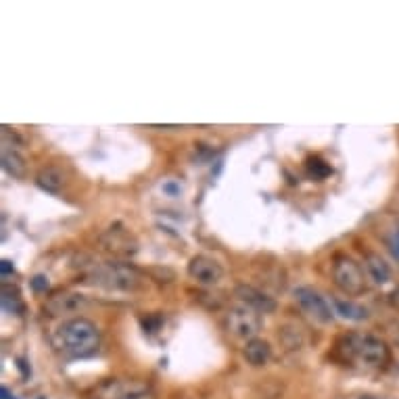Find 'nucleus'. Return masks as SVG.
<instances>
[{
    "label": "nucleus",
    "instance_id": "1",
    "mask_svg": "<svg viewBox=\"0 0 399 399\" xmlns=\"http://www.w3.org/2000/svg\"><path fill=\"white\" fill-rule=\"evenodd\" d=\"M52 343L61 354L71 357H88L98 352L100 330L86 318H74L57 328Z\"/></svg>",
    "mask_w": 399,
    "mask_h": 399
},
{
    "label": "nucleus",
    "instance_id": "2",
    "mask_svg": "<svg viewBox=\"0 0 399 399\" xmlns=\"http://www.w3.org/2000/svg\"><path fill=\"white\" fill-rule=\"evenodd\" d=\"M88 282L109 291H136L142 284V274L130 264H100L90 266Z\"/></svg>",
    "mask_w": 399,
    "mask_h": 399
},
{
    "label": "nucleus",
    "instance_id": "3",
    "mask_svg": "<svg viewBox=\"0 0 399 399\" xmlns=\"http://www.w3.org/2000/svg\"><path fill=\"white\" fill-rule=\"evenodd\" d=\"M224 326L228 335L249 343L251 339H258V332L262 330V318H260V311L241 306V308H232L226 313Z\"/></svg>",
    "mask_w": 399,
    "mask_h": 399
},
{
    "label": "nucleus",
    "instance_id": "4",
    "mask_svg": "<svg viewBox=\"0 0 399 399\" xmlns=\"http://www.w3.org/2000/svg\"><path fill=\"white\" fill-rule=\"evenodd\" d=\"M332 280L347 295H362L366 291V278L362 267L347 255H337L332 264Z\"/></svg>",
    "mask_w": 399,
    "mask_h": 399
},
{
    "label": "nucleus",
    "instance_id": "5",
    "mask_svg": "<svg viewBox=\"0 0 399 399\" xmlns=\"http://www.w3.org/2000/svg\"><path fill=\"white\" fill-rule=\"evenodd\" d=\"M98 245L105 253L113 255V258H134L138 253V241L128 228H124L122 224L111 226L109 230H105L98 238Z\"/></svg>",
    "mask_w": 399,
    "mask_h": 399
},
{
    "label": "nucleus",
    "instance_id": "6",
    "mask_svg": "<svg viewBox=\"0 0 399 399\" xmlns=\"http://www.w3.org/2000/svg\"><path fill=\"white\" fill-rule=\"evenodd\" d=\"M355 359L368 368H383L391 359L389 345L374 335H355Z\"/></svg>",
    "mask_w": 399,
    "mask_h": 399
},
{
    "label": "nucleus",
    "instance_id": "7",
    "mask_svg": "<svg viewBox=\"0 0 399 399\" xmlns=\"http://www.w3.org/2000/svg\"><path fill=\"white\" fill-rule=\"evenodd\" d=\"M295 301L301 306V310L306 311L308 316H311L313 320H318L322 324H328L335 318V313L330 310V306L326 303V299L318 291L310 289V287L295 289Z\"/></svg>",
    "mask_w": 399,
    "mask_h": 399
},
{
    "label": "nucleus",
    "instance_id": "8",
    "mask_svg": "<svg viewBox=\"0 0 399 399\" xmlns=\"http://www.w3.org/2000/svg\"><path fill=\"white\" fill-rule=\"evenodd\" d=\"M188 276L192 280H197L199 284H207V287H214L222 280L224 270L222 266L209 258V255H195L188 264Z\"/></svg>",
    "mask_w": 399,
    "mask_h": 399
},
{
    "label": "nucleus",
    "instance_id": "9",
    "mask_svg": "<svg viewBox=\"0 0 399 399\" xmlns=\"http://www.w3.org/2000/svg\"><path fill=\"white\" fill-rule=\"evenodd\" d=\"M86 306V297L82 293H74V291H57L52 293L45 301L46 316H63V313H74L80 311Z\"/></svg>",
    "mask_w": 399,
    "mask_h": 399
},
{
    "label": "nucleus",
    "instance_id": "10",
    "mask_svg": "<svg viewBox=\"0 0 399 399\" xmlns=\"http://www.w3.org/2000/svg\"><path fill=\"white\" fill-rule=\"evenodd\" d=\"M144 383L138 381H122V378H111L100 383L92 393L90 399H126L130 393H134L136 389H140Z\"/></svg>",
    "mask_w": 399,
    "mask_h": 399
},
{
    "label": "nucleus",
    "instance_id": "11",
    "mask_svg": "<svg viewBox=\"0 0 399 399\" xmlns=\"http://www.w3.org/2000/svg\"><path fill=\"white\" fill-rule=\"evenodd\" d=\"M234 293H236V297L247 306V308H251V310L255 311H264V313H272V311L276 310V301L272 299V297H267L264 291H260V289H255V287H251V284H238L236 289H234Z\"/></svg>",
    "mask_w": 399,
    "mask_h": 399
},
{
    "label": "nucleus",
    "instance_id": "12",
    "mask_svg": "<svg viewBox=\"0 0 399 399\" xmlns=\"http://www.w3.org/2000/svg\"><path fill=\"white\" fill-rule=\"evenodd\" d=\"M36 182H38V186H40L42 190L57 195V192H61L63 186L67 184V178H65V174H63L61 168H57V166H48V168H42V170L38 172Z\"/></svg>",
    "mask_w": 399,
    "mask_h": 399
},
{
    "label": "nucleus",
    "instance_id": "13",
    "mask_svg": "<svg viewBox=\"0 0 399 399\" xmlns=\"http://www.w3.org/2000/svg\"><path fill=\"white\" fill-rule=\"evenodd\" d=\"M245 359L251 364V366H255V368H260V366H266L267 362H270V357H272V347H270V343L264 341V339H251L247 345H245Z\"/></svg>",
    "mask_w": 399,
    "mask_h": 399
},
{
    "label": "nucleus",
    "instance_id": "14",
    "mask_svg": "<svg viewBox=\"0 0 399 399\" xmlns=\"http://www.w3.org/2000/svg\"><path fill=\"white\" fill-rule=\"evenodd\" d=\"M2 168L8 176L23 178L25 176V159L17 149H4L2 151Z\"/></svg>",
    "mask_w": 399,
    "mask_h": 399
},
{
    "label": "nucleus",
    "instance_id": "15",
    "mask_svg": "<svg viewBox=\"0 0 399 399\" xmlns=\"http://www.w3.org/2000/svg\"><path fill=\"white\" fill-rule=\"evenodd\" d=\"M364 262H366V267H368V272H370V276L376 284H385L389 280V276H391L389 266L378 253H366Z\"/></svg>",
    "mask_w": 399,
    "mask_h": 399
},
{
    "label": "nucleus",
    "instance_id": "16",
    "mask_svg": "<svg viewBox=\"0 0 399 399\" xmlns=\"http://www.w3.org/2000/svg\"><path fill=\"white\" fill-rule=\"evenodd\" d=\"M0 295H2V297H0V299H2V310L8 311V313H15V316L23 313L25 306H23V299H21L17 287L2 284V293H0Z\"/></svg>",
    "mask_w": 399,
    "mask_h": 399
},
{
    "label": "nucleus",
    "instance_id": "17",
    "mask_svg": "<svg viewBox=\"0 0 399 399\" xmlns=\"http://www.w3.org/2000/svg\"><path fill=\"white\" fill-rule=\"evenodd\" d=\"M335 308H337V313H341L343 318L347 320H355V322H362L368 318V310L357 306L354 301H343V299H335Z\"/></svg>",
    "mask_w": 399,
    "mask_h": 399
},
{
    "label": "nucleus",
    "instance_id": "18",
    "mask_svg": "<svg viewBox=\"0 0 399 399\" xmlns=\"http://www.w3.org/2000/svg\"><path fill=\"white\" fill-rule=\"evenodd\" d=\"M306 168H308V174L316 178V180H324V178H328L332 174V168L324 159H320V157H310L308 163H306Z\"/></svg>",
    "mask_w": 399,
    "mask_h": 399
},
{
    "label": "nucleus",
    "instance_id": "19",
    "mask_svg": "<svg viewBox=\"0 0 399 399\" xmlns=\"http://www.w3.org/2000/svg\"><path fill=\"white\" fill-rule=\"evenodd\" d=\"M142 326H144V332L149 335H155L161 326H163V316L161 313H151L142 320Z\"/></svg>",
    "mask_w": 399,
    "mask_h": 399
},
{
    "label": "nucleus",
    "instance_id": "20",
    "mask_svg": "<svg viewBox=\"0 0 399 399\" xmlns=\"http://www.w3.org/2000/svg\"><path fill=\"white\" fill-rule=\"evenodd\" d=\"M126 399H155V395H153V391H151V387L144 383L140 389H136L134 393H130Z\"/></svg>",
    "mask_w": 399,
    "mask_h": 399
},
{
    "label": "nucleus",
    "instance_id": "21",
    "mask_svg": "<svg viewBox=\"0 0 399 399\" xmlns=\"http://www.w3.org/2000/svg\"><path fill=\"white\" fill-rule=\"evenodd\" d=\"M32 289L36 291V293H46L48 291V278L46 276H34L32 278Z\"/></svg>",
    "mask_w": 399,
    "mask_h": 399
},
{
    "label": "nucleus",
    "instance_id": "22",
    "mask_svg": "<svg viewBox=\"0 0 399 399\" xmlns=\"http://www.w3.org/2000/svg\"><path fill=\"white\" fill-rule=\"evenodd\" d=\"M389 249H391V253L399 260V228L393 232V236H391V241H389Z\"/></svg>",
    "mask_w": 399,
    "mask_h": 399
},
{
    "label": "nucleus",
    "instance_id": "23",
    "mask_svg": "<svg viewBox=\"0 0 399 399\" xmlns=\"http://www.w3.org/2000/svg\"><path fill=\"white\" fill-rule=\"evenodd\" d=\"M163 192H168L170 197H178L180 195V184L178 182H166L163 184Z\"/></svg>",
    "mask_w": 399,
    "mask_h": 399
},
{
    "label": "nucleus",
    "instance_id": "24",
    "mask_svg": "<svg viewBox=\"0 0 399 399\" xmlns=\"http://www.w3.org/2000/svg\"><path fill=\"white\" fill-rule=\"evenodd\" d=\"M0 272H2V276H6V274H13L15 267H13V264H11L8 260H2V262H0Z\"/></svg>",
    "mask_w": 399,
    "mask_h": 399
},
{
    "label": "nucleus",
    "instance_id": "25",
    "mask_svg": "<svg viewBox=\"0 0 399 399\" xmlns=\"http://www.w3.org/2000/svg\"><path fill=\"white\" fill-rule=\"evenodd\" d=\"M17 366H19V370H21V372H23V374H25V376H28V374H30V368H28V366H25V362H23V359H21V357H19V359H17Z\"/></svg>",
    "mask_w": 399,
    "mask_h": 399
},
{
    "label": "nucleus",
    "instance_id": "26",
    "mask_svg": "<svg viewBox=\"0 0 399 399\" xmlns=\"http://www.w3.org/2000/svg\"><path fill=\"white\" fill-rule=\"evenodd\" d=\"M0 395H2V399H15V395H11L6 387H2V389H0Z\"/></svg>",
    "mask_w": 399,
    "mask_h": 399
},
{
    "label": "nucleus",
    "instance_id": "27",
    "mask_svg": "<svg viewBox=\"0 0 399 399\" xmlns=\"http://www.w3.org/2000/svg\"><path fill=\"white\" fill-rule=\"evenodd\" d=\"M391 332H393V339H395V343L399 345V322L395 324V326H393V330H391Z\"/></svg>",
    "mask_w": 399,
    "mask_h": 399
},
{
    "label": "nucleus",
    "instance_id": "28",
    "mask_svg": "<svg viewBox=\"0 0 399 399\" xmlns=\"http://www.w3.org/2000/svg\"><path fill=\"white\" fill-rule=\"evenodd\" d=\"M359 399H378V398H374V395H362Z\"/></svg>",
    "mask_w": 399,
    "mask_h": 399
}]
</instances>
